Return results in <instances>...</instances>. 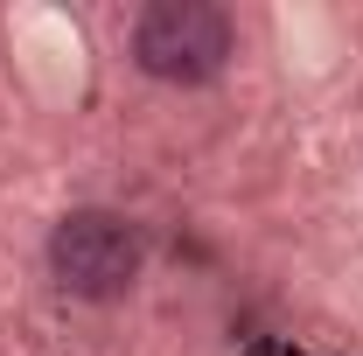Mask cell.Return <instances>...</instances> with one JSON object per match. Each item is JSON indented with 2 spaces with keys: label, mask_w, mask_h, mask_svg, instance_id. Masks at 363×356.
Returning <instances> with one entry per match:
<instances>
[{
  "label": "cell",
  "mask_w": 363,
  "mask_h": 356,
  "mask_svg": "<svg viewBox=\"0 0 363 356\" xmlns=\"http://www.w3.org/2000/svg\"><path fill=\"white\" fill-rule=\"evenodd\" d=\"M140 266H147V245H140V230L119 210H70L49 230V272L77 301H119V294H133Z\"/></svg>",
  "instance_id": "obj_1"
},
{
  "label": "cell",
  "mask_w": 363,
  "mask_h": 356,
  "mask_svg": "<svg viewBox=\"0 0 363 356\" xmlns=\"http://www.w3.org/2000/svg\"><path fill=\"white\" fill-rule=\"evenodd\" d=\"M230 14L210 0H154L133 21V63L161 84H210L230 63Z\"/></svg>",
  "instance_id": "obj_2"
}]
</instances>
